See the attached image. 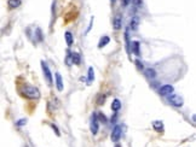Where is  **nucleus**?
Wrapping results in <instances>:
<instances>
[{"label": "nucleus", "instance_id": "6", "mask_svg": "<svg viewBox=\"0 0 196 147\" xmlns=\"http://www.w3.org/2000/svg\"><path fill=\"white\" fill-rule=\"evenodd\" d=\"M113 25H114V29L115 30H119L121 29V25H122V19H121V16L120 15H116L114 21H113Z\"/></svg>", "mask_w": 196, "mask_h": 147}, {"label": "nucleus", "instance_id": "4", "mask_svg": "<svg viewBox=\"0 0 196 147\" xmlns=\"http://www.w3.org/2000/svg\"><path fill=\"white\" fill-rule=\"evenodd\" d=\"M121 134H122L121 125H116L115 128L113 129V133H111V141H114V142L119 141V139L121 138Z\"/></svg>", "mask_w": 196, "mask_h": 147}, {"label": "nucleus", "instance_id": "9", "mask_svg": "<svg viewBox=\"0 0 196 147\" xmlns=\"http://www.w3.org/2000/svg\"><path fill=\"white\" fill-rule=\"evenodd\" d=\"M91 132H92V134L98 133V120L96 116L92 117V121H91Z\"/></svg>", "mask_w": 196, "mask_h": 147}, {"label": "nucleus", "instance_id": "19", "mask_svg": "<svg viewBox=\"0 0 196 147\" xmlns=\"http://www.w3.org/2000/svg\"><path fill=\"white\" fill-rule=\"evenodd\" d=\"M131 1L134 4V6H137V7H142V5H143V1L142 0H131Z\"/></svg>", "mask_w": 196, "mask_h": 147}, {"label": "nucleus", "instance_id": "10", "mask_svg": "<svg viewBox=\"0 0 196 147\" xmlns=\"http://www.w3.org/2000/svg\"><path fill=\"white\" fill-rule=\"evenodd\" d=\"M64 37H65V42H67V45H68V46H72L73 42H74V37H73L72 33H70V32H67V33L64 34Z\"/></svg>", "mask_w": 196, "mask_h": 147}, {"label": "nucleus", "instance_id": "23", "mask_svg": "<svg viewBox=\"0 0 196 147\" xmlns=\"http://www.w3.org/2000/svg\"><path fill=\"white\" fill-rule=\"evenodd\" d=\"M111 3H115V0H111Z\"/></svg>", "mask_w": 196, "mask_h": 147}, {"label": "nucleus", "instance_id": "11", "mask_svg": "<svg viewBox=\"0 0 196 147\" xmlns=\"http://www.w3.org/2000/svg\"><path fill=\"white\" fill-rule=\"evenodd\" d=\"M111 109H113V111L117 112V111L121 109V101H120L119 99H114V101H113V104H111Z\"/></svg>", "mask_w": 196, "mask_h": 147}, {"label": "nucleus", "instance_id": "22", "mask_svg": "<svg viewBox=\"0 0 196 147\" xmlns=\"http://www.w3.org/2000/svg\"><path fill=\"white\" fill-rule=\"evenodd\" d=\"M26 122H27L26 120H21V121H18L17 124H18V125H23V124H26Z\"/></svg>", "mask_w": 196, "mask_h": 147}, {"label": "nucleus", "instance_id": "13", "mask_svg": "<svg viewBox=\"0 0 196 147\" xmlns=\"http://www.w3.org/2000/svg\"><path fill=\"white\" fill-rule=\"evenodd\" d=\"M21 5V0H9V6L11 8H16Z\"/></svg>", "mask_w": 196, "mask_h": 147}, {"label": "nucleus", "instance_id": "1", "mask_svg": "<svg viewBox=\"0 0 196 147\" xmlns=\"http://www.w3.org/2000/svg\"><path fill=\"white\" fill-rule=\"evenodd\" d=\"M22 94L29 99H39V96H40V92H39L38 88L33 87V86H24L22 89H21Z\"/></svg>", "mask_w": 196, "mask_h": 147}, {"label": "nucleus", "instance_id": "8", "mask_svg": "<svg viewBox=\"0 0 196 147\" xmlns=\"http://www.w3.org/2000/svg\"><path fill=\"white\" fill-rule=\"evenodd\" d=\"M139 25V17H132L131 22H130V29H132V30H137V28H138Z\"/></svg>", "mask_w": 196, "mask_h": 147}, {"label": "nucleus", "instance_id": "24", "mask_svg": "<svg viewBox=\"0 0 196 147\" xmlns=\"http://www.w3.org/2000/svg\"><path fill=\"white\" fill-rule=\"evenodd\" d=\"M116 147H121V146H119V145H116Z\"/></svg>", "mask_w": 196, "mask_h": 147}, {"label": "nucleus", "instance_id": "15", "mask_svg": "<svg viewBox=\"0 0 196 147\" xmlns=\"http://www.w3.org/2000/svg\"><path fill=\"white\" fill-rule=\"evenodd\" d=\"M131 45H132V51H133L137 56H138V54H139V42L134 41V42H132Z\"/></svg>", "mask_w": 196, "mask_h": 147}, {"label": "nucleus", "instance_id": "7", "mask_svg": "<svg viewBox=\"0 0 196 147\" xmlns=\"http://www.w3.org/2000/svg\"><path fill=\"white\" fill-rule=\"evenodd\" d=\"M56 86L60 92L63 91V80H62V76L60 72H56Z\"/></svg>", "mask_w": 196, "mask_h": 147}, {"label": "nucleus", "instance_id": "2", "mask_svg": "<svg viewBox=\"0 0 196 147\" xmlns=\"http://www.w3.org/2000/svg\"><path fill=\"white\" fill-rule=\"evenodd\" d=\"M168 101H170L171 105H173L175 107H182L183 104H184L183 98L180 95H178V94H173V93L168 95Z\"/></svg>", "mask_w": 196, "mask_h": 147}, {"label": "nucleus", "instance_id": "17", "mask_svg": "<svg viewBox=\"0 0 196 147\" xmlns=\"http://www.w3.org/2000/svg\"><path fill=\"white\" fill-rule=\"evenodd\" d=\"M154 128H155L156 130L161 132V130H162V128H163V125H162V123H161L160 121H155V122H154Z\"/></svg>", "mask_w": 196, "mask_h": 147}, {"label": "nucleus", "instance_id": "5", "mask_svg": "<svg viewBox=\"0 0 196 147\" xmlns=\"http://www.w3.org/2000/svg\"><path fill=\"white\" fill-rule=\"evenodd\" d=\"M173 91H174V88H173L172 84H165V86H162L160 88V94L163 95V96H167V95L172 94Z\"/></svg>", "mask_w": 196, "mask_h": 147}, {"label": "nucleus", "instance_id": "14", "mask_svg": "<svg viewBox=\"0 0 196 147\" xmlns=\"http://www.w3.org/2000/svg\"><path fill=\"white\" fill-rule=\"evenodd\" d=\"M70 57H72V62L74 64H80V56L77 53H72Z\"/></svg>", "mask_w": 196, "mask_h": 147}, {"label": "nucleus", "instance_id": "16", "mask_svg": "<svg viewBox=\"0 0 196 147\" xmlns=\"http://www.w3.org/2000/svg\"><path fill=\"white\" fill-rule=\"evenodd\" d=\"M145 75H146V77H148V78H154L156 76V72H155L154 69H146L145 70Z\"/></svg>", "mask_w": 196, "mask_h": 147}, {"label": "nucleus", "instance_id": "12", "mask_svg": "<svg viewBox=\"0 0 196 147\" xmlns=\"http://www.w3.org/2000/svg\"><path fill=\"white\" fill-rule=\"evenodd\" d=\"M109 41H110V39H109V37H108V36H103V37L101 39L99 44H98V47H99V48L104 47L105 45H108V44H109Z\"/></svg>", "mask_w": 196, "mask_h": 147}, {"label": "nucleus", "instance_id": "20", "mask_svg": "<svg viewBox=\"0 0 196 147\" xmlns=\"http://www.w3.org/2000/svg\"><path fill=\"white\" fill-rule=\"evenodd\" d=\"M104 99H105V96L101 95L99 98H98V100H97V104H98V105H102V104H104Z\"/></svg>", "mask_w": 196, "mask_h": 147}, {"label": "nucleus", "instance_id": "3", "mask_svg": "<svg viewBox=\"0 0 196 147\" xmlns=\"http://www.w3.org/2000/svg\"><path fill=\"white\" fill-rule=\"evenodd\" d=\"M41 68H43L45 78L47 80L48 84H52V74H51V71H50V68H48V65H47L45 62H41Z\"/></svg>", "mask_w": 196, "mask_h": 147}, {"label": "nucleus", "instance_id": "21", "mask_svg": "<svg viewBox=\"0 0 196 147\" xmlns=\"http://www.w3.org/2000/svg\"><path fill=\"white\" fill-rule=\"evenodd\" d=\"M130 1L131 0H121V4H122V6H127L130 4Z\"/></svg>", "mask_w": 196, "mask_h": 147}, {"label": "nucleus", "instance_id": "18", "mask_svg": "<svg viewBox=\"0 0 196 147\" xmlns=\"http://www.w3.org/2000/svg\"><path fill=\"white\" fill-rule=\"evenodd\" d=\"M94 78V71H93V68H89V82H92Z\"/></svg>", "mask_w": 196, "mask_h": 147}]
</instances>
